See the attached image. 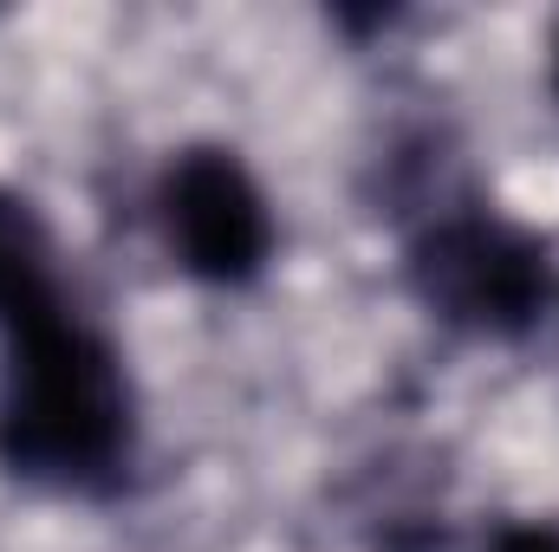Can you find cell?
<instances>
[{
  "mask_svg": "<svg viewBox=\"0 0 559 552\" xmlns=\"http://www.w3.org/2000/svg\"><path fill=\"white\" fill-rule=\"evenodd\" d=\"M488 552H559V527H547V520H514V527L495 533Z\"/></svg>",
  "mask_w": 559,
  "mask_h": 552,
  "instance_id": "5b68a950",
  "label": "cell"
},
{
  "mask_svg": "<svg viewBox=\"0 0 559 552\" xmlns=\"http://www.w3.org/2000/svg\"><path fill=\"white\" fill-rule=\"evenodd\" d=\"M411 286L442 325H462V332H481V338H514L547 312L554 267H547V248L527 228L468 202V208L429 215L417 228Z\"/></svg>",
  "mask_w": 559,
  "mask_h": 552,
  "instance_id": "7a4b0ae2",
  "label": "cell"
},
{
  "mask_svg": "<svg viewBox=\"0 0 559 552\" xmlns=\"http://www.w3.org/2000/svg\"><path fill=\"white\" fill-rule=\"evenodd\" d=\"M554 85H559V46H554Z\"/></svg>",
  "mask_w": 559,
  "mask_h": 552,
  "instance_id": "8992f818",
  "label": "cell"
},
{
  "mask_svg": "<svg viewBox=\"0 0 559 552\" xmlns=\"http://www.w3.org/2000/svg\"><path fill=\"white\" fill-rule=\"evenodd\" d=\"M156 221L176 267L202 286H248L274 254V215L235 149H182L156 182Z\"/></svg>",
  "mask_w": 559,
  "mask_h": 552,
  "instance_id": "3957f363",
  "label": "cell"
},
{
  "mask_svg": "<svg viewBox=\"0 0 559 552\" xmlns=\"http://www.w3.org/2000/svg\"><path fill=\"white\" fill-rule=\"evenodd\" d=\"M138 455V397L118 345L52 299L0 325V468L52 494H111Z\"/></svg>",
  "mask_w": 559,
  "mask_h": 552,
  "instance_id": "6da1fadb",
  "label": "cell"
},
{
  "mask_svg": "<svg viewBox=\"0 0 559 552\" xmlns=\"http://www.w3.org/2000/svg\"><path fill=\"white\" fill-rule=\"evenodd\" d=\"M66 299V279H59V248L39 221V208L13 189H0V325L39 312Z\"/></svg>",
  "mask_w": 559,
  "mask_h": 552,
  "instance_id": "277c9868",
  "label": "cell"
}]
</instances>
